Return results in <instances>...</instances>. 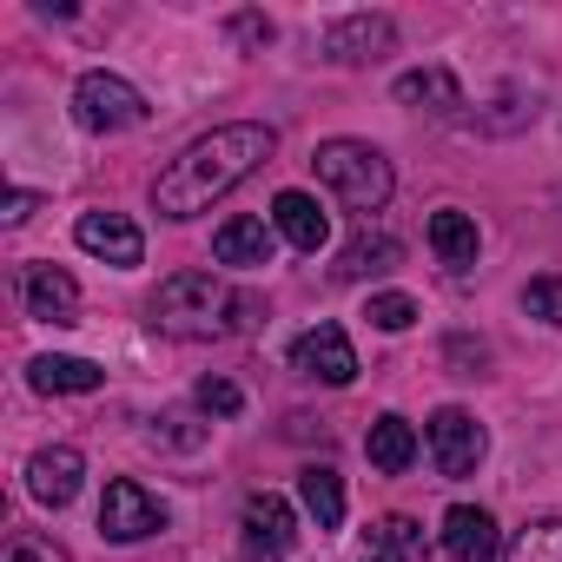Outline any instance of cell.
<instances>
[{
    "label": "cell",
    "instance_id": "cell-1",
    "mask_svg": "<svg viewBox=\"0 0 562 562\" xmlns=\"http://www.w3.org/2000/svg\"><path fill=\"white\" fill-rule=\"evenodd\" d=\"M271 153H278V133L258 126V120L212 126L205 139H192V146L153 179V205H159V218H199L212 199H225L232 186H245Z\"/></svg>",
    "mask_w": 562,
    "mask_h": 562
},
{
    "label": "cell",
    "instance_id": "cell-2",
    "mask_svg": "<svg viewBox=\"0 0 562 562\" xmlns=\"http://www.w3.org/2000/svg\"><path fill=\"white\" fill-rule=\"evenodd\" d=\"M146 312H153V331H166V338H232L265 318V305L251 292H232L212 271H172Z\"/></svg>",
    "mask_w": 562,
    "mask_h": 562
},
{
    "label": "cell",
    "instance_id": "cell-3",
    "mask_svg": "<svg viewBox=\"0 0 562 562\" xmlns=\"http://www.w3.org/2000/svg\"><path fill=\"white\" fill-rule=\"evenodd\" d=\"M312 172H318V186L338 199V205H351V212H384V199H391V159L378 153V146H364V139H325L318 153H312Z\"/></svg>",
    "mask_w": 562,
    "mask_h": 562
},
{
    "label": "cell",
    "instance_id": "cell-4",
    "mask_svg": "<svg viewBox=\"0 0 562 562\" xmlns=\"http://www.w3.org/2000/svg\"><path fill=\"white\" fill-rule=\"evenodd\" d=\"M74 120H80L87 133H126V126L146 120V93H139L133 80H120V74H80V87H74Z\"/></svg>",
    "mask_w": 562,
    "mask_h": 562
},
{
    "label": "cell",
    "instance_id": "cell-5",
    "mask_svg": "<svg viewBox=\"0 0 562 562\" xmlns=\"http://www.w3.org/2000/svg\"><path fill=\"white\" fill-rule=\"evenodd\" d=\"M292 542H299V516L285 496H271V490L245 496V509H238V555L245 562H285Z\"/></svg>",
    "mask_w": 562,
    "mask_h": 562
},
{
    "label": "cell",
    "instance_id": "cell-6",
    "mask_svg": "<svg viewBox=\"0 0 562 562\" xmlns=\"http://www.w3.org/2000/svg\"><path fill=\"white\" fill-rule=\"evenodd\" d=\"M159 529H166V503H159L146 483L113 476L106 496H100V536H106V542H146V536H159Z\"/></svg>",
    "mask_w": 562,
    "mask_h": 562
},
{
    "label": "cell",
    "instance_id": "cell-7",
    "mask_svg": "<svg viewBox=\"0 0 562 562\" xmlns=\"http://www.w3.org/2000/svg\"><path fill=\"white\" fill-rule=\"evenodd\" d=\"M292 371H305V378L345 391V384L358 378V351H351L345 325H312V331H299V338H292Z\"/></svg>",
    "mask_w": 562,
    "mask_h": 562
},
{
    "label": "cell",
    "instance_id": "cell-8",
    "mask_svg": "<svg viewBox=\"0 0 562 562\" xmlns=\"http://www.w3.org/2000/svg\"><path fill=\"white\" fill-rule=\"evenodd\" d=\"M483 450H490V437H483V424H476L470 411L443 404V411L430 417V457H437V470H443V476H476Z\"/></svg>",
    "mask_w": 562,
    "mask_h": 562
},
{
    "label": "cell",
    "instance_id": "cell-9",
    "mask_svg": "<svg viewBox=\"0 0 562 562\" xmlns=\"http://www.w3.org/2000/svg\"><path fill=\"white\" fill-rule=\"evenodd\" d=\"M397 41V21L391 14H345L325 27V60L338 67H364V60H384Z\"/></svg>",
    "mask_w": 562,
    "mask_h": 562
},
{
    "label": "cell",
    "instance_id": "cell-10",
    "mask_svg": "<svg viewBox=\"0 0 562 562\" xmlns=\"http://www.w3.org/2000/svg\"><path fill=\"white\" fill-rule=\"evenodd\" d=\"M74 238H80V251H93V258H106V265H120V271H133V265L146 258V238H139V225H133L126 212H80Z\"/></svg>",
    "mask_w": 562,
    "mask_h": 562
},
{
    "label": "cell",
    "instance_id": "cell-11",
    "mask_svg": "<svg viewBox=\"0 0 562 562\" xmlns=\"http://www.w3.org/2000/svg\"><path fill=\"white\" fill-rule=\"evenodd\" d=\"M80 476H87V457L74 443H54V450H34L27 463V496L47 503V509H67L80 496Z\"/></svg>",
    "mask_w": 562,
    "mask_h": 562
},
{
    "label": "cell",
    "instance_id": "cell-12",
    "mask_svg": "<svg viewBox=\"0 0 562 562\" xmlns=\"http://www.w3.org/2000/svg\"><path fill=\"white\" fill-rule=\"evenodd\" d=\"M21 299H27V318H41V325H74V312H80V285L60 265H34L21 278Z\"/></svg>",
    "mask_w": 562,
    "mask_h": 562
},
{
    "label": "cell",
    "instance_id": "cell-13",
    "mask_svg": "<svg viewBox=\"0 0 562 562\" xmlns=\"http://www.w3.org/2000/svg\"><path fill=\"white\" fill-rule=\"evenodd\" d=\"M271 225H278V238L299 245V251H325L331 245V218H325V205L312 192H278L271 199Z\"/></svg>",
    "mask_w": 562,
    "mask_h": 562
},
{
    "label": "cell",
    "instance_id": "cell-14",
    "mask_svg": "<svg viewBox=\"0 0 562 562\" xmlns=\"http://www.w3.org/2000/svg\"><path fill=\"white\" fill-rule=\"evenodd\" d=\"M443 549H450L457 562H490V555L503 549L496 516H490V509H476V503H457V509L443 516Z\"/></svg>",
    "mask_w": 562,
    "mask_h": 562
},
{
    "label": "cell",
    "instance_id": "cell-15",
    "mask_svg": "<svg viewBox=\"0 0 562 562\" xmlns=\"http://www.w3.org/2000/svg\"><path fill=\"white\" fill-rule=\"evenodd\" d=\"M397 106H417V113H463V87H457V74L450 67H417V74H404L397 87Z\"/></svg>",
    "mask_w": 562,
    "mask_h": 562
},
{
    "label": "cell",
    "instance_id": "cell-16",
    "mask_svg": "<svg viewBox=\"0 0 562 562\" xmlns=\"http://www.w3.org/2000/svg\"><path fill=\"white\" fill-rule=\"evenodd\" d=\"M212 258H218V265H245V271H251V265H271V225H265V218H245V212L225 218V225L212 232Z\"/></svg>",
    "mask_w": 562,
    "mask_h": 562
},
{
    "label": "cell",
    "instance_id": "cell-17",
    "mask_svg": "<svg viewBox=\"0 0 562 562\" xmlns=\"http://www.w3.org/2000/svg\"><path fill=\"white\" fill-rule=\"evenodd\" d=\"M364 457H371V470H384V476H404V470L417 463V430H411L397 411H384V417L364 430Z\"/></svg>",
    "mask_w": 562,
    "mask_h": 562
},
{
    "label": "cell",
    "instance_id": "cell-18",
    "mask_svg": "<svg viewBox=\"0 0 562 562\" xmlns=\"http://www.w3.org/2000/svg\"><path fill=\"white\" fill-rule=\"evenodd\" d=\"M27 378H34V391H47V397H80V391H100V384H106V371L87 364V358H34Z\"/></svg>",
    "mask_w": 562,
    "mask_h": 562
},
{
    "label": "cell",
    "instance_id": "cell-19",
    "mask_svg": "<svg viewBox=\"0 0 562 562\" xmlns=\"http://www.w3.org/2000/svg\"><path fill=\"white\" fill-rule=\"evenodd\" d=\"M430 251H437L450 271L476 265V218H470V212H457V205L430 212Z\"/></svg>",
    "mask_w": 562,
    "mask_h": 562
},
{
    "label": "cell",
    "instance_id": "cell-20",
    "mask_svg": "<svg viewBox=\"0 0 562 562\" xmlns=\"http://www.w3.org/2000/svg\"><path fill=\"white\" fill-rule=\"evenodd\" d=\"M299 496H305V509H312L318 529H338V522H345V476H338L331 463H312V470L299 476Z\"/></svg>",
    "mask_w": 562,
    "mask_h": 562
},
{
    "label": "cell",
    "instance_id": "cell-21",
    "mask_svg": "<svg viewBox=\"0 0 562 562\" xmlns=\"http://www.w3.org/2000/svg\"><path fill=\"white\" fill-rule=\"evenodd\" d=\"M397 258H404V245L391 232H358L345 245V258H338V278H371V271H391Z\"/></svg>",
    "mask_w": 562,
    "mask_h": 562
},
{
    "label": "cell",
    "instance_id": "cell-22",
    "mask_svg": "<svg viewBox=\"0 0 562 562\" xmlns=\"http://www.w3.org/2000/svg\"><path fill=\"white\" fill-rule=\"evenodd\" d=\"M503 562H562V522L549 516V522L516 529V542L503 549Z\"/></svg>",
    "mask_w": 562,
    "mask_h": 562
},
{
    "label": "cell",
    "instance_id": "cell-23",
    "mask_svg": "<svg viewBox=\"0 0 562 562\" xmlns=\"http://www.w3.org/2000/svg\"><path fill=\"white\" fill-rule=\"evenodd\" d=\"M411 549H424V529H417L411 516H384V522H371V555H411Z\"/></svg>",
    "mask_w": 562,
    "mask_h": 562
},
{
    "label": "cell",
    "instance_id": "cell-24",
    "mask_svg": "<svg viewBox=\"0 0 562 562\" xmlns=\"http://www.w3.org/2000/svg\"><path fill=\"white\" fill-rule=\"evenodd\" d=\"M0 562H74L54 536H34V529H14L8 549H0Z\"/></svg>",
    "mask_w": 562,
    "mask_h": 562
},
{
    "label": "cell",
    "instance_id": "cell-25",
    "mask_svg": "<svg viewBox=\"0 0 562 562\" xmlns=\"http://www.w3.org/2000/svg\"><path fill=\"white\" fill-rule=\"evenodd\" d=\"M364 318H371L378 331H411V325H417V299H411V292H378Z\"/></svg>",
    "mask_w": 562,
    "mask_h": 562
},
{
    "label": "cell",
    "instance_id": "cell-26",
    "mask_svg": "<svg viewBox=\"0 0 562 562\" xmlns=\"http://www.w3.org/2000/svg\"><path fill=\"white\" fill-rule=\"evenodd\" d=\"M522 312L542 325H562V278H529L522 285Z\"/></svg>",
    "mask_w": 562,
    "mask_h": 562
},
{
    "label": "cell",
    "instance_id": "cell-27",
    "mask_svg": "<svg viewBox=\"0 0 562 562\" xmlns=\"http://www.w3.org/2000/svg\"><path fill=\"white\" fill-rule=\"evenodd\" d=\"M199 411H212V417H238V411H245V391H238L232 378H205V384H199Z\"/></svg>",
    "mask_w": 562,
    "mask_h": 562
},
{
    "label": "cell",
    "instance_id": "cell-28",
    "mask_svg": "<svg viewBox=\"0 0 562 562\" xmlns=\"http://www.w3.org/2000/svg\"><path fill=\"white\" fill-rule=\"evenodd\" d=\"M232 34H238V41H258V47H265V41H271V21H258V14H238V21H232Z\"/></svg>",
    "mask_w": 562,
    "mask_h": 562
},
{
    "label": "cell",
    "instance_id": "cell-29",
    "mask_svg": "<svg viewBox=\"0 0 562 562\" xmlns=\"http://www.w3.org/2000/svg\"><path fill=\"white\" fill-rule=\"evenodd\" d=\"M34 212H41L34 192H8V225H21V218H34Z\"/></svg>",
    "mask_w": 562,
    "mask_h": 562
},
{
    "label": "cell",
    "instance_id": "cell-30",
    "mask_svg": "<svg viewBox=\"0 0 562 562\" xmlns=\"http://www.w3.org/2000/svg\"><path fill=\"white\" fill-rule=\"evenodd\" d=\"M364 562H384V555H364Z\"/></svg>",
    "mask_w": 562,
    "mask_h": 562
}]
</instances>
